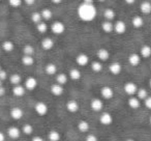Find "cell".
I'll return each mask as SVG.
<instances>
[{
	"label": "cell",
	"instance_id": "7a4b0ae2",
	"mask_svg": "<svg viewBox=\"0 0 151 141\" xmlns=\"http://www.w3.org/2000/svg\"><path fill=\"white\" fill-rule=\"evenodd\" d=\"M34 110H35V112L38 115L44 116L48 113L49 108H48V105H47L46 103H44V102H37V103L35 104V106H34Z\"/></svg>",
	"mask_w": 151,
	"mask_h": 141
},
{
	"label": "cell",
	"instance_id": "f907efd6",
	"mask_svg": "<svg viewBox=\"0 0 151 141\" xmlns=\"http://www.w3.org/2000/svg\"><path fill=\"white\" fill-rule=\"evenodd\" d=\"M125 141H136V140H134V139H126Z\"/></svg>",
	"mask_w": 151,
	"mask_h": 141
},
{
	"label": "cell",
	"instance_id": "f546056e",
	"mask_svg": "<svg viewBox=\"0 0 151 141\" xmlns=\"http://www.w3.org/2000/svg\"><path fill=\"white\" fill-rule=\"evenodd\" d=\"M104 16H105V18H106V21L111 22L112 20L115 18V12L112 9H107L105 11V13H104Z\"/></svg>",
	"mask_w": 151,
	"mask_h": 141
},
{
	"label": "cell",
	"instance_id": "2e32d148",
	"mask_svg": "<svg viewBox=\"0 0 151 141\" xmlns=\"http://www.w3.org/2000/svg\"><path fill=\"white\" fill-rule=\"evenodd\" d=\"M66 109L68 110L70 113H75V112H77L79 110L78 102L73 101V100H71V101H68L66 103Z\"/></svg>",
	"mask_w": 151,
	"mask_h": 141
},
{
	"label": "cell",
	"instance_id": "7402d4cb",
	"mask_svg": "<svg viewBox=\"0 0 151 141\" xmlns=\"http://www.w3.org/2000/svg\"><path fill=\"white\" fill-rule=\"evenodd\" d=\"M78 129L80 132L82 133H86L89 131V129H90V126H89L88 121H86V120H81L80 122L78 124Z\"/></svg>",
	"mask_w": 151,
	"mask_h": 141
},
{
	"label": "cell",
	"instance_id": "ab89813d",
	"mask_svg": "<svg viewBox=\"0 0 151 141\" xmlns=\"http://www.w3.org/2000/svg\"><path fill=\"white\" fill-rule=\"evenodd\" d=\"M22 131H23L24 134H26V135H31L32 132H33V128H32L31 124H25L23 126V129H22Z\"/></svg>",
	"mask_w": 151,
	"mask_h": 141
},
{
	"label": "cell",
	"instance_id": "83f0119b",
	"mask_svg": "<svg viewBox=\"0 0 151 141\" xmlns=\"http://www.w3.org/2000/svg\"><path fill=\"white\" fill-rule=\"evenodd\" d=\"M46 73L48 75H55L57 73V67L54 63H48L46 65Z\"/></svg>",
	"mask_w": 151,
	"mask_h": 141
},
{
	"label": "cell",
	"instance_id": "277c9868",
	"mask_svg": "<svg viewBox=\"0 0 151 141\" xmlns=\"http://www.w3.org/2000/svg\"><path fill=\"white\" fill-rule=\"evenodd\" d=\"M90 107H91V109H92L93 111H95V112L101 111V110H103V108H104V103H103V101H101V99H97V98H95V99L91 100Z\"/></svg>",
	"mask_w": 151,
	"mask_h": 141
},
{
	"label": "cell",
	"instance_id": "d6a6232c",
	"mask_svg": "<svg viewBox=\"0 0 151 141\" xmlns=\"http://www.w3.org/2000/svg\"><path fill=\"white\" fill-rule=\"evenodd\" d=\"M91 69H92L93 72L95 73H99L101 72V69H103V64L101 63V61H92V63H91Z\"/></svg>",
	"mask_w": 151,
	"mask_h": 141
},
{
	"label": "cell",
	"instance_id": "c3c4849f",
	"mask_svg": "<svg viewBox=\"0 0 151 141\" xmlns=\"http://www.w3.org/2000/svg\"><path fill=\"white\" fill-rule=\"evenodd\" d=\"M5 140V135L2 132H0V141H4Z\"/></svg>",
	"mask_w": 151,
	"mask_h": 141
},
{
	"label": "cell",
	"instance_id": "e575fe53",
	"mask_svg": "<svg viewBox=\"0 0 151 141\" xmlns=\"http://www.w3.org/2000/svg\"><path fill=\"white\" fill-rule=\"evenodd\" d=\"M23 53L25 56H32L34 54V48L31 45H26L23 48Z\"/></svg>",
	"mask_w": 151,
	"mask_h": 141
},
{
	"label": "cell",
	"instance_id": "52a82bcc",
	"mask_svg": "<svg viewBox=\"0 0 151 141\" xmlns=\"http://www.w3.org/2000/svg\"><path fill=\"white\" fill-rule=\"evenodd\" d=\"M99 122L104 126H109L113 122V117L110 113L108 112H104L101 113V115L99 116Z\"/></svg>",
	"mask_w": 151,
	"mask_h": 141
},
{
	"label": "cell",
	"instance_id": "f1b7e54d",
	"mask_svg": "<svg viewBox=\"0 0 151 141\" xmlns=\"http://www.w3.org/2000/svg\"><path fill=\"white\" fill-rule=\"evenodd\" d=\"M56 81H57V84L62 86V85H64L65 83L67 82V76L64 74V73H60V74L57 75Z\"/></svg>",
	"mask_w": 151,
	"mask_h": 141
},
{
	"label": "cell",
	"instance_id": "74e56055",
	"mask_svg": "<svg viewBox=\"0 0 151 141\" xmlns=\"http://www.w3.org/2000/svg\"><path fill=\"white\" fill-rule=\"evenodd\" d=\"M31 20L33 23L35 24H40V22H42V15H40V13H37V12H35V13H33L31 15Z\"/></svg>",
	"mask_w": 151,
	"mask_h": 141
},
{
	"label": "cell",
	"instance_id": "8d00e7d4",
	"mask_svg": "<svg viewBox=\"0 0 151 141\" xmlns=\"http://www.w3.org/2000/svg\"><path fill=\"white\" fill-rule=\"evenodd\" d=\"M22 62H23V64L26 65V67H30V65H32L34 63V59L32 56H25V55H24L23 58H22Z\"/></svg>",
	"mask_w": 151,
	"mask_h": 141
},
{
	"label": "cell",
	"instance_id": "836d02e7",
	"mask_svg": "<svg viewBox=\"0 0 151 141\" xmlns=\"http://www.w3.org/2000/svg\"><path fill=\"white\" fill-rule=\"evenodd\" d=\"M137 95H138V99L142 100V101H145V100L147 99V98L149 97L148 95V93H147V90L145 88H141V89H138V93H137Z\"/></svg>",
	"mask_w": 151,
	"mask_h": 141
},
{
	"label": "cell",
	"instance_id": "30bf717a",
	"mask_svg": "<svg viewBox=\"0 0 151 141\" xmlns=\"http://www.w3.org/2000/svg\"><path fill=\"white\" fill-rule=\"evenodd\" d=\"M24 115V112L21 108L19 107H14L13 109L11 110V116L14 118V119L18 120V119H21Z\"/></svg>",
	"mask_w": 151,
	"mask_h": 141
},
{
	"label": "cell",
	"instance_id": "e0dca14e",
	"mask_svg": "<svg viewBox=\"0 0 151 141\" xmlns=\"http://www.w3.org/2000/svg\"><path fill=\"white\" fill-rule=\"evenodd\" d=\"M54 46V42H53L52 38H46L42 40V48L44 50H51Z\"/></svg>",
	"mask_w": 151,
	"mask_h": 141
},
{
	"label": "cell",
	"instance_id": "8fae6325",
	"mask_svg": "<svg viewBox=\"0 0 151 141\" xmlns=\"http://www.w3.org/2000/svg\"><path fill=\"white\" fill-rule=\"evenodd\" d=\"M21 134V131L17 128V127H9L7 129V135L9 136V138L12 139H18Z\"/></svg>",
	"mask_w": 151,
	"mask_h": 141
},
{
	"label": "cell",
	"instance_id": "d590c367",
	"mask_svg": "<svg viewBox=\"0 0 151 141\" xmlns=\"http://www.w3.org/2000/svg\"><path fill=\"white\" fill-rule=\"evenodd\" d=\"M40 15H42V18L44 20H50L51 18H52V16H53V14H52V12L50 11V9H44L42 12H40Z\"/></svg>",
	"mask_w": 151,
	"mask_h": 141
},
{
	"label": "cell",
	"instance_id": "ba28073f",
	"mask_svg": "<svg viewBox=\"0 0 151 141\" xmlns=\"http://www.w3.org/2000/svg\"><path fill=\"white\" fill-rule=\"evenodd\" d=\"M76 62L78 63L80 67H85V65L88 64L89 62V57L88 55L84 54V53H81L78 56L76 57Z\"/></svg>",
	"mask_w": 151,
	"mask_h": 141
},
{
	"label": "cell",
	"instance_id": "484cf974",
	"mask_svg": "<svg viewBox=\"0 0 151 141\" xmlns=\"http://www.w3.org/2000/svg\"><path fill=\"white\" fill-rule=\"evenodd\" d=\"M132 25H134V27H136V28H140L144 25V21H143L142 17H140V16H136V17L132 18Z\"/></svg>",
	"mask_w": 151,
	"mask_h": 141
},
{
	"label": "cell",
	"instance_id": "9f6ffc18",
	"mask_svg": "<svg viewBox=\"0 0 151 141\" xmlns=\"http://www.w3.org/2000/svg\"><path fill=\"white\" fill-rule=\"evenodd\" d=\"M150 69H151V67H150Z\"/></svg>",
	"mask_w": 151,
	"mask_h": 141
},
{
	"label": "cell",
	"instance_id": "7c38bea8",
	"mask_svg": "<svg viewBox=\"0 0 151 141\" xmlns=\"http://www.w3.org/2000/svg\"><path fill=\"white\" fill-rule=\"evenodd\" d=\"M101 95L107 100H110L114 97V91L110 86H104L101 90Z\"/></svg>",
	"mask_w": 151,
	"mask_h": 141
},
{
	"label": "cell",
	"instance_id": "4316f807",
	"mask_svg": "<svg viewBox=\"0 0 151 141\" xmlns=\"http://www.w3.org/2000/svg\"><path fill=\"white\" fill-rule=\"evenodd\" d=\"M2 49L5 52L9 53L15 49V45H14V43L11 42V40H5V42L2 43Z\"/></svg>",
	"mask_w": 151,
	"mask_h": 141
},
{
	"label": "cell",
	"instance_id": "f6af8a7d",
	"mask_svg": "<svg viewBox=\"0 0 151 141\" xmlns=\"http://www.w3.org/2000/svg\"><path fill=\"white\" fill-rule=\"evenodd\" d=\"M31 141H44V139L40 136H34L33 138L31 139Z\"/></svg>",
	"mask_w": 151,
	"mask_h": 141
},
{
	"label": "cell",
	"instance_id": "9c48e42d",
	"mask_svg": "<svg viewBox=\"0 0 151 141\" xmlns=\"http://www.w3.org/2000/svg\"><path fill=\"white\" fill-rule=\"evenodd\" d=\"M126 30V25L123 21H117L114 24V31L118 34H122L124 33Z\"/></svg>",
	"mask_w": 151,
	"mask_h": 141
},
{
	"label": "cell",
	"instance_id": "8992f818",
	"mask_svg": "<svg viewBox=\"0 0 151 141\" xmlns=\"http://www.w3.org/2000/svg\"><path fill=\"white\" fill-rule=\"evenodd\" d=\"M36 86H37V80H36L34 77H28V78L25 80V83H24V87H25V89H28V90H33Z\"/></svg>",
	"mask_w": 151,
	"mask_h": 141
},
{
	"label": "cell",
	"instance_id": "4dcf8cb0",
	"mask_svg": "<svg viewBox=\"0 0 151 141\" xmlns=\"http://www.w3.org/2000/svg\"><path fill=\"white\" fill-rule=\"evenodd\" d=\"M9 80H11L12 84L17 86V85H20V83H21V81H22V78L19 74H13L9 77Z\"/></svg>",
	"mask_w": 151,
	"mask_h": 141
},
{
	"label": "cell",
	"instance_id": "b9f144b4",
	"mask_svg": "<svg viewBox=\"0 0 151 141\" xmlns=\"http://www.w3.org/2000/svg\"><path fill=\"white\" fill-rule=\"evenodd\" d=\"M6 78H7L6 71H4V69H1V71H0V80L3 81V80H5Z\"/></svg>",
	"mask_w": 151,
	"mask_h": 141
},
{
	"label": "cell",
	"instance_id": "d6986e66",
	"mask_svg": "<svg viewBox=\"0 0 151 141\" xmlns=\"http://www.w3.org/2000/svg\"><path fill=\"white\" fill-rule=\"evenodd\" d=\"M128 106L134 110L138 109V108H140V106H141L140 100H139L138 98H134V97L129 98V100H128Z\"/></svg>",
	"mask_w": 151,
	"mask_h": 141
},
{
	"label": "cell",
	"instance_id": "816d5d0a",
	"mask_svg": "<svg viewBox=\"0 0 151 141\" xmlns=\"http://www.w3.org/2000/svg\"><path fill=\"white\" fill-rule=\"evenodd\" d=\"M1 86H2V81L0 80V87H1Z\"/></svg>",
	"mask_w": 151,
	"mask_h": 141
},
{
	"label": "cell",
	"instance_id": "7bdbcfd3",
	"mask_svg": "<svg viewBox=\"0 0 151 141\" xmlns=\"http://www.w3.org/2000/svg\"><path fill=\"white\" fill-rule=\"evenodd\" d=\"M86 141H99V138H97L95 135L91 134V135H88L86 137Z\"/></svg>",
	"mask_w": 151,
	"mask_h": 141
},
{
	"label": "cell",
	"instance_id": "44dd1931",
	"mask_svg": "<svg viewBox=\"0 0 151 141\" xmlns=\"http://www.w3.org/2000/svg\"><path fill=\"white\" fill-rule=\"evenodd\" d=\"M13 93L16 97H23L25 95V87L23 85H17V86H14L13 88Z\"/></svg>",
	"mask_w": 151,
	"mask_h": 141
},
{
	"label": "cell",
	"instance_id": "5bb4252c",
	"mask_svg": "<svg viewBox=\"0 0 151 141\" xmlns=\"http://www.w3.org/2000/svg\"><path fill=\"white\" fill-rule=\"evenodd\" d=\"M97 57H99V60L106 61V60H108V59H109V57H110V52L107 50V49L101 48V49H99V50L97 51Z\"/></svg>",
	"mask_w": 151,
	"mask_h": 141
},
{
	"label": "cell",
	"instance_id": "ffe728a7",
	"mask_svg": "<svg viewBox=\"0 0 151 141\" xmlns=\"http://www.w3.org/2000/svg\"><path fill=\"white\" fill-rule=\"evenodd\" d=\"M63 91H64L63 86L57 84V83L56 84H53L52 86H51V93H52L54 95H61L63 93Z\"/></svg>",
	"mask_w": 151,
	"mask_h": 141
},
{
	"label": "cell",
	"instance_id": "ee69618b",
	"mask_svg": "<svg viewBox=\"0 0 151 141\" xmlns=\"http://www.w3.org/2000/svg\"><path fill=\"white\" fill-rule=\"evenodd\" d=\"M145 106H146L148 109H151V97H148L146 100H145Z\"/></svg>",
	"mask_w": 151,
	"mask_h": 141
},
{
	"label": "cell",
	"instance_id": "3957f363",
	"mask_svg": "<svg viewBox=\"0 0 151 141\" xmlns=\"http://www.w3.org/2000/svg\"><path fill=\"white\" fill-rule=\"evenodd\" d=\"M51 29H52L53 33L55 34H62L65 31V25L60 21H56L52 24L51 26Z\"/></svg>",
	"mask_w": 151,
	"mask_h": 141
},
{
	"label": "cell",
	"instance_id": "ac0fdd59",
	"mask_svg": "<svg viewBox=\"0 0 151 141\" xmlns=\"http://www.w3.org/2000/svg\"><path fill=\"white\" fill-rule=\"evenodd\" d=\"M140 55L144 58H148L149 56H151V47L148 45L142 46L140 49Z\"/></svg>",
	"mask_w": 151,
	"mask_h": 141
},
{
	"label": "cell",
	"instance_id": "11a10c76",
	"mask_svg": "<svg viewBox=\"0 0 151 141\" xmlns=\"http://www.w3.org/2000/svg\"><path fill=\"white\" fill-rule=\"evenodd\" d=\"M1 69H1V67H0V71H1Z\"/></svg>",
	"mask_w": 151,
	"mask_h": 141
},
{
	"label": "cell",
	"instance_id": "6da1fadb",
	"mask_svg": "<svg viewBox=\"0 0 151 141\" xmlns=\"http://www.w3.org/2000/svg\"><path fill=\"white\" fill-rule=\"evenodd\" d=\"M78 15L81 20L90 22L96 17V9L93 5V1H84L78 9Z\"/></svg>",
	"mask_w": 151,
	"mask_h": 141
},
{
	"label": "cell",
	"instance_id": "9a60e30c",
	"mask_svg": "<svg viewBox=\"0 0 151 141\" xmlns=\"http://www.w3.org/2000/svg\"><path fill=\"white\" fill-rule=\"evenodd\" d=\"M128 61H129V63L132 67H137L141 62V56L139 54H137V53H132L128 57Z\"/></svg>",
	"mask_w": 151,
	"mask_h": 141
},
{
	"label": "cell",
	"instance_id": "d4e9b609",
	"mask_svg": "<svg viewBox=\"0 0 151 141\" xmlns=\"http://www.w3.org/2000/svg\"><path fill=\"white\" fill-rule=\"evenodd\" d=\"M69 77L73 80H80L81 77H82V74H81V72L78 69H73L69 72Z\"/></svg>",
	"mask_w": 151,
	"mask_h": 141
},
{
	"label": "cell",
	"instance_id": "681fc988",
	"mask_svg": "<svg viewBox=\"0 0 151 141\" xmlns=\"http://www.w3.org/2000/svg\"><path fill=\"white\" fill-rule=\"evenodd\" d=\"M127 4H132V3H134V0H126L125 1Z\"/></svg>",
	"mask_w": 151,
	"mask_h": 141
},
{
	"label": "cell",
	"instance_id": "f35d334b",
	"mask_svg": "<svg viewBox=\"0 0 151 141\" xmlns=\"http://www.w3.org/2000/svg\"><path fill=\"white\" fill-rule=\"evenodd\" d=\"M37 31L40 33H46L47 30H48V25H47L45 22H40V24H37V27H36Z\"/></svg>",
	"mask_w": 151,
	"mask_h": 141
},
{
	"label": "cell",
	"instance_id": "5b68a950",
	"mask_svg": "<svg viewBox=\"0 0 151 141\" xmlns=\"http://www.w3.org/2000/svg\"><path fill=\"white\" fill-rule=\"evenodd\" d=\"M124 91L128 95H134L138 93V86L134 82H127L124 84Z\"/></svg>",
	"mask_w": 151,
	"mask_h": 141
},
{
	"label": "cell",
	"instance_id": "cb8c5ba5",
	"mask_svg": "<svg viewBox=\"0 0 151 141\" xmlns=\"http://www.w3.org/2000/svg\"><path fill=\"white\" fill-rule=\"evenodd\" d=\"M140 9H141V12L143 14H150L151 13V3L148 2V1H144L142 2V4L140 5Z\"/></svg>",
	"mask_w": 151,
	"mask_h": 141
},
{
	"label": "cell",
	"instance_id": "603a6c76",
	"mask_svg": "<svg viewBox=\"0 0 151 141\" xmlns=\"http://www.w3.org/2000/svg\"><path fill=\"white\" fill-rule=\"evenodd\" d=\"M101 28H103V30L106 33H110V32H112L114 30V25L112 24V22L105 21L101 24Z\"/></svg>",
	"mask_w": 151,
	"mask_h": 141
},
{
	"label": "cell",
	"instance_id": "1f68e13d",
	"mask_svg": "<svg viewBox=\"0 0 151 141\" xmlns=\"http://www.w3.org/2000/svg\"><path fill=\"white\" fill-rule=\"evenodd\" d=\"M48 138L50 141H59L60 140V134H59V132H57V131L53 130V131H51V132H49Z\"/></svg>",
	"mask_w": 151,
	"mask_h": 141
},
{
	"label": "cell",
	"instance_id": "7dc6e473",
	"mask_svg": "<svg viewBox=\"0 0 151 141\" xmlns=\"http://www.w3.org/2000/svg\"><path fill=\"white\" fill-rule=\"evenodd\" d=\"M25 3L27 5H33L34 4V0H26Z\"/></svg>",
	"mask_w": 151,
	"mask_h": 141
},
{
	"label": "cell",
	"instance_id": "bcb514c9",
	"mask_svg": "<svg viewBox=\"0 0 151 141\" xmlns=\"http://www.w3.org/2000/svg\"><path fill=\"white\" fill-rule=\"evenodd\" d=\"M5 95V88L3 86L0 87V97H3Z\"/></svg>",
	"mask_w": 151,
	"mask_h": 141
},
{
	"label": "cell",
	"instance_id": "60d3db41",
	"mask_svg": "<svg viewBox=\"0 0 151 141\" xmlns=\"http://www.w3.org/2000/svg\"><path fill=\"white\" fill-rule=\"evenodd\" d=\"M9 5H11V7H20V5L22 4V1H21V0H9Z\"/></svg>",
	"mask_w": 151,
	"mask_h": 141
},
{
	"label": "cell",
	"instance_id": "db71d44e",
	"mask_svg": "<svg viewBox=\"0 0 151 141\" xmlns=\"http://www.w3.org/2000/svg\"><path fill=\"white\" fill-rule=\"evenodd\" d=\"M149 84H150V87H151V79H150V81H149Z\"/></svg>",
	"mask_w": 151,
	"mask_h": 141
},
{
	"label": "cell",
	"instance_id": "4fadbf2b",
	"mask_svg": "<svg viewBox=\"0 0 151 141\" xmlns=\"http://www.w3.org/2000/svg\"><path fill=\"white\" fill-rule=\"evenodd\" d=\"M109 69H110V72H111L113 75H119L120 73H121L122 67L119 62H113V63L110 64Z\"/></svg>",
	"mask_w": 151,
	"mask_h": 141
},
{
	"label": "cell",
	"instance_id": "f5cc1de1",
	"mask_svg": "<svg viewBox=\"0 0 151 141\" xmlns=\"http://www.w3.org/2000/svg\"><path fill=\"white\" fill-rule=\"evenodd\" d=\"M149 122H150V124H151V116H150V118H149Z\"/></svg>",
	"mask_w": 151,
	"mask_h": 141
}]
</instances>
